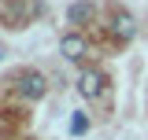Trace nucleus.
<instances>
[{"label": "nucleus", "instance_id": "nucleus-1", "mask_svg": "<svg viewBox=\"0 0 148 140\" xmlns=\"http://www.w3.org/2000/svg\"><path fill=\"white\" fill-rule=\"evenodd\" d=\"M18 92H22L26 100H41V96L48 92V85H45V77H41L37 70H22V74H18Z\"/></svg>", "mask_w": 148, "mask_h": 140}, {"label": "nucleus", "instance_id": "nucleus-2", "mask_svg": "<svg viewBox=\"0 0 148 140\" xmlns=\"http://www.w3.org/2000/svg\"><path fill=\"white\" fill-rule=\"evenodd\" d=\"M78 92H82L85 100H96V96L104 92V74H100V70H85V74L78 77Z\"/></svg>", "mask_w": 148, "mask_h": 140}, {"label": "nucleus", "instance_id": "nucleus-3", "mask_svg": "<svg viewBox=\"0 0 148 140\" xmlns=\"http://www.w3.org/2000/svg\"><path fill=\"white\" fill-rule=\"evenodd\" d=\"M59 55H63L67 63H82V59H85V41H82L78 33H67L63 41H59Z\"/></svg>", "mask_w": 148, "mask_h": 140}, {"label": "nucleus", "instance_id": "nucleus-4", "mask_svg": "<svg viewBox=\"0 0 148 140\" xmlns=\"http://www.w3.org/2000/svg\"><path fill=\"white\" fill-rule=\"evenodd\" d=\"M111 30H115V37H119V41H133V37H137V22H133V15H130V11H115Z\"/></svg>", "mask_w": 148, "mask_h": 140}, {"label": "nucleus", "instance_id": "nucleus-5", "mask_svg": "<svg viewBox=\"0 0 148 140\" xmlns=\"http://www.w3.org/2000/svg\"><path fill=\"white\" fill-rule=\"evenodd\" d=\"M67 18H71V26H82V22H89V18H92V4H89V0H78V4H71Z\"/></svg>", "mask_w": 148, "mask_h": 140}, {"label": "nucleus", "instance_id": "nucleus-6", "mask_svg": "<svg viewBox=\"0 0 148 140\" xmlns=\"http://www.w3.org/2000/svg\"><path fill=\"white\" fill-rule=\"evenodd\" d=\"M85 129H89V118H85L82 111H74V118H71V133H74V137H82Z\"/></svg>", "mask_w": 148, "mask_h": 140}]
</instances>
